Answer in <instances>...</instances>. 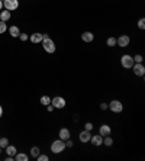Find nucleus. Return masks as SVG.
Wrapping results in <instances>:
<instances>
[{
  "instance_id": "nucleus-24",
  "label": "nucleus",
  "mask_w": 145,
  "mask_h": 161,
  "mask_svg": "<svg viewBox=\"0 0 145 161\" xmlns=\"http://www.w3.org/2000/svg\"><path fill=\"white\" fill-rule=\"evenodd\" d=\"M6 31H7V25H6V22L0 20V33H5Z\"/></svg>"
},
{
  "instance_id": "nucleus-13",
  "label": "nucleus",
  "mask_w": 145,
  "mask_h": 161,
  "mask_svg": "<svg viewBox=\"0 0 145 161\" xmlns=\"http://www.w3.org/2000/svg\"><path fill=\"white\" fill-rule=\"evenodd\" d=\"M29 39H31V42L32 44H39V42H42V39H44V33H32L31 36H29Z\"/></svg>"
},
{
  "instance_id": "nucleus-8",
  "label": "nucleus",
  "mask_w": 145,
  "mask_h": 161,
  "mask_svg": "<svg viewBox=\"0 0 145 161\" xmlns=\"http://www.w3.org/2000/svg\"><path fill=\"white\" fill-rule=\"evenodd\" d=\"M129 42H130V38L128 36V35H121L119 38L116 39V45H119L121 48L128 47V45H129Z\"/></svg>"
},
{
  "instance_id": "nucleus-2",
  "label": "nucleus",
  "mask_w": 145,
  "mask_h": 161,
  "mask_svg": "<svg viewBox=\"0 0 145 161\" xmlns=\"http://www.w3.org/2000/svg\"><path fill=\"white\" fill-rule=\"evenodd\" d=\"M42 47H44V51H47L48 54H54L57 47H55V42H54L51 38H45L42 39Z\"/></svg>"
},
{
  "instance_id": "nucleus-28",
  "label": "nucleus",
  "mask_w": 145,
  "mask_h": 161,
  "mask_svg": "<svg viewBox=\"0 0 145 161\" xmlns=\"http://www.w3.org/2000/svg\"><path fill=\"white\" fill-rule=\"evenodd\" d=\"M84 129H86V131H92V129H93V123L92 122H87L86 125H84Z\"/></svg>"
},
{
  "instance_id": "nucleus-22",
  "label": "nucleus",
  "mask_w": 145,
  "mask_h": 161,
  "mask_svg": "<svg viewBox=\"0 0 145 161\" xmlns=\"http://www.w3.org/2000/svg\"><path fill=\"white\" fill-rule=\"evenodd\" d=\"M9 145V139L7 138H0V148H6Z\"/></svg>"
},
{
  "instance_id": "nucleus-31",
  "label": "nucleus",
  "mask_w": 145,
  "mask_h": 161,
  "mask_svg": "<svg viewBox=\"0 0 145 161\" xmlns=\"http://www.w3.org/2000/svg\"><path fill=\"white\" fill-rule=\"evenodd\" d=\"M45 108H47V110H48V112H52V110H54V106L51 103H49L48 106H45Z\"/></svg>"
},
{
  "instance_id": "nucleus-19",
  "label": "nucleus",
  "mask_w": 145,
  "mask_h": 161,
  "mask_svg": "<svg viewBox=\"0 0 145 161\" xmlns=\"http://www.w3.org/2000/svg\"><path fill=\"white\" fill-rule=\"evenodd\" d=\"M103 144H105L106 147H112V145H113V138H110V135L103 137Z\"/></svg>"
},
{
  "instance_id": "nucleus-34",
  "label": "nucleus",
  "mask_w": 145,
  "mask_h": 161,
  "mask_svg": "<svg viewBox=\"0 0 145 161\" xmlns=\"http://www.w3.org/2000/svg\"><path fill=\"white\" fill-rule=\"evenodd\" d=\"M2 7H3V2L0 0V10H2Z\"/></svg>"
},
{
  "instance_id": "nucleus-30",
  "label": "nucleus",
  "mask_w": 145,
  "mask_h": 161,
  "mask_svg": "<svg viewBox=\"0 0 145 161\" xmlns=\"http://www.w3.org/2000/svg\"><path fill=\"white\" fill-rule=\"evenodd\" d=\"M72 145H74V144H72V141H71V139H70V138H68L67 141H65V147H68V148H71Z\"/></svg>"
},
{
  "instance_id": "nucleus-33",
  "label": "nucleus",
  "mask_w": 145,
  "mask_h": 161,
  "mask_svg": "<svg viewBox=\"0 0 145 161\" xmlns=\"http://www.w3.org/2000/svg\"><path fill=\"white\" fill-rule=\"evenodd\" d=\"M2 115H3V108H2V104H0V118H2Z\"/></svg>"
},
{
  "instance_id": "nucleus-25",
  "label": "nucleus",
  "mask_w": 145,
  "mask_h": 161,
  "mask_svg": "<svg viewBox=\"0 0 145 161\" xmlns=\"http://www.w3.org/2000/svg\"><path fill=\"white\" fill-rule=\"evenodd\" d=\"M36 160H38V161H48V160H49V157H48V155H45V154H39V155L36 157Z\"/></svg>"
},
{
  "instance_id": "nucleus-3",
  "label": "nucleus",
  "mask_w": 145,
  "mask_h": 161,
  "mask_svg": "<svg viewBox=\"0 0 145 161\" xmlns=\"http://www.w3.org/2000/svg\"><path fill=\"white\" fill-rule=\"evenodd\" d=\"M107 109H110L113 113H121L123 110V104L119 100H112L110 103H107Z\"/></svg>"
},
{
  "instance_id": "nucleus-15",
  "label": "nucleus",
  "mask_w": 145,
  "mask_h": 161,
  "mask_svg": "<svg viewBox=\"0 0 145 161\" xmlns=\"http://www.w3.org/2000/svg\"><path fill=\"white\" fill-rule=\"evenodd\" d=\"M9 33H10V36H13V38H19L20 29L13 25V26H10V28H9Z\"/></svg>"
},
{
  "instance_id": "nucleus-29",
  "label": "nucleus",
  "mask_w": 145,
  "mask_h": 161,
  "mask_svg": "<svg viewBox=\"0 0 145 161\" xmlns=\"http://www.w3.org/2000/svg\"><path fill=\"white\" fill-rule=\"evenodd\" d=\"M19 38H20V41H28L29 36H28V33H20Z\"/></svg>"
},
{
  "instance_id": "nucleus-20",
  "label": "nucleus",
  "mask_w": 145,
  "mask_h": 161,
  "mask_svg": "<svg viewBox=\"0 0 145 161\" xmlns=\"http://www.w3.org/2000/svg\"><path fill=\"white\" fill-rule=\"evenodd\" d=\"M39 102H41V104H44V106H48V104L51 103V97H49V96H42Z\"/></svg>"
},
{
  "instance_id": "nucleus-27",
  "label": "nucleus",
  "mask_w": 145,
  "mask_h": 161,
  "mask_svg": "<svg viewBox=\"0 0 145 161\" xmlns=\"http://www.w3.org/2000/svg\"><path fill=\"white\" fill-rule=\"evenodd\" d=\"M132 58H134V62H142V60H144L141 54H136L135 57H132Z\"/></svg>"
},
{
  "instance_id": "nucleus-14",
  "label": "nucleus",
  "mask_w": 145,
  "mask_h": 161,
  "mask_svg": "<svg viewBox=\"0 0 145 161\" xmlns=\"http://www.w3.org/2000/svg\"><path fill=\"white\" fill-rule=\"evenodd\" d=\"M81 39L84 41V42H93V39H94V35H93V32H83L81 33Z\"/></svg>"
},
{
  "instance_id": "nucleus-32",
  "label": "nucleus",
  "mask_w": 145,
  "mask_h": 161,
  "mask_svg": "<svg viewBox=\"0 0 145 161\" xmlns=\"http://www.w3.org/2000/svg\"><path fill=\"white\" fill-rule=\"evenodd\" d=\"M100 109L102 110H106L107 109V103H100Z\"/></svg>"
},
{
  "instance_id": "nucleus-17",
  "label": "nucleus",
  "mask_w": 145,
  "mask_h": 161,
  "mask_svg": "<svg viewBox=\"0 0 145 161\" xmlns=\"http://www.w3.org/2000/svg\"><path fill=\"white\" fill-rule=\"evenodd\" d=\"M6 152H7V155L14 157L16 155V152H18V150H16L14 145H7V147H6Z\"/></svg>"
},
{
  "instance_id": "nucleus-18",
  "label": "nucleus",
  "mask_w": 145,
  "mask_h": 161,
  "mask_svg": "<svg viewBox=\"0 0 145 161\" xmlns=\"http://www.w3.org/2000/svg\"><path fill=\"white\" fill-rule=\"evenodd\" d=\"M13 158H14L16 161H28V160H29V157L26 155V154H23V152H19V154L16 152V155H14Z\"/></svg>"
},
{
  "instance_id": "nucleus-21",
  "label": "nucleus",
  "mask_w": 145,
  "mask_h": 161,
  "mask_svg": "<svg viewBox=\"0 0 145 161\" xmlns=\"http://www.w3.org/2000/svg\"><path fill=\"white\" fill-rule=\"evenodd\" d=\"M31 155L34 157V158H36V157L39 155V148L38 147H32V148H31Z\"/></svg>"
},
{
  "instance_id": "nucleus-5",
  "label": "nucleus",
  "mask_w": 145,
  "mask_h": 161,
  "mask_svg": "<svg viewBox=\"0 0 145 161\" xmlns=\"http://www.w3.org/2000/svg\"><path fill=\"white\" fill-rule=\"evenodd\" d=\"M121 64L123 68H132V66H134L135 62H134V58L130 57L129 54H125V55H122V58H121Z\"/></svg>"
},
{
  "instance_id": "nucleus-16",
  "label": "nucleus",
  "mask_w": 145,
  "mask_h": 161,
  "mask_svg": "<svg viewBox=\"0 0 145 161\" xmlns=\"http://www.w3.org/2000/svg\"><path fill=\"white\" fill-rule=\"evenodd\" d=\"M10 18H12V15H10L9 10H3V12H0V20H3V22H7Z\"/></svg>"
},
{
  "instance_id": "nucleus-9",
  "label": "nucleus",
  "mask_w": 145,
  "mask_h": 161,
  "mask_svg": "<svg viewBox=\"0 0 145 161\" xmlns=\"http://www.w3.org/2000/svg\"><path fill=\"white\" fill-rule=\"evenodd\" d=\"M58 137H60V139H63V141H67L68 138H71V132H70L68 128H61L60 132H58Z\"/></svg>"
},
{
  "instance_id": "nucleus-4",
  "label": "nucleus",
  "mask_w": 145,
  "mask_h": 161,
  "mask_svg": "<svg viewBox=\"0 0 145 161\" xmlns=\"http://www.w3.org/2000/svg\"><path fill=\"white\" fill-rule=\"evenodd\" d=\"M51 104L54 106V109H64L65 104H67V102H65V99L61 97V96H55L54 99H51Z\"/></svg>"
},
{
  "instance_id": "nucleus-26",
  "label": "nucleus",
  "mask_w": 145,
  "mask_h": 161,
  "mask_svg": "<svg viewBox=\"0 0 145 161\" xmlns=\"http://www.w3.org/2000/svg\"><path fill=\"white\" fill-rule=\"evenodd\" d=\"M138 28H139V29H145V19H144V18H141V19L138 20Z\"/></svg>"
},
{
  "instance_id": "nucleus-35",
  "label": "nucleus",
  "mask_w": 145,
  "mask_h": 161,
  "mask_svg": "<svg viewBox=\"0 0 145 161\" xmlns=\"http://www.w3.org/2000/svg\"><path fill=\"white\" fill-rule=\"evenodd\" d=\"M0 150H2V148H0ZM0 152H2V151H0Z\"/></svg>"
},
{
  "instance_id": "nucleus-12",
  "label": "nucleus",
  "mask_w": 145,
  "mask_h": 161,
  "mask_svg": "<svg viewBox=\"0 0 145 161\" xmlns=\"http://www.w3.org/2000/svg\"><path fill=\"white\" fill-rule=\"evenodd\" d=\"M90 142H92L93 145H96V147H100L102 144H103V137H102L100 133H97V135H92Z\"/></svg>"
},
{
  "instance_id": "nucleus-7",
  "label": "nucleus",
  "mask_w": 145,
  "mask_h": 161,
  "mask_svg": "<svg viewBox=\"0 0 145 161\" xmlns=\"http://www.w3.org/2000/svg\"><path fill=\"white\" fill-rule=\"evenodd\" d=\"M132 70H134V74L138 77H142L145 74V67L142 62H135V64L132 66Z\"/></svg>"
},
{
  "instance_id": "nucleus-11",
  "label": "nucleus",
  "mask_w": 145,
  "mask_h": 161,
  "mask_svg": "<svg viewBox=\"0 0 145 161\" xmlns=\"http://www.w3.org/2000/svg\"><path fill=\"white\" fill-rule=\"evenodd\" d=\"M110 132H112V128L109 126V125H106V123L100 125V128H99V133H100L102 137H107V135H110Z\"/></svg>"
},
{
  "instance_id": "nucleus-10",
  "label": "nucleus",
  "mask_w": 145,
  "mask_h": 161,
  "mask_svg": "<svg viewBox=\"0 0 145 161\" xmlns=\"http://www.w3.org/2000/svg\"><path fill=\"white\" fill-rule=\"evenodd\" d=\"M78 138H80V141L83 142V144H86V142L90 141V138H92V133H90V131H81V132L78 133Z\"/></svg>"
},
{
  "instance_id": "nucleus-6",
  "label": "nucleus",
  "mask_w": 145,
  "mask_h": 161,
  "mask_svg": "<svg viewBox=\"0 0 145 161\" xmlns=\"http://www.w3.org/2000/svg\"><path fill=\"white\" fill-rule=\"evenodd\" d=\"M3 6L6 10H16L19 7V0H3Z\"/></svg>"
},
{
  "instance_id": "nucleus-1",
  "label": "nucleus",
  "mask_w": 145,
  "mask_h": 161,
  "mask_svg": "<svg viewBox=\"0 0 145 161\" xmlns=\"http://www.w3.org/2000/svg\"><path fill=\"white\" fill-rule=\"evenodd\" d=\"M64 150H65V141H63V139H55L51 144V151L54 154H61Z\"/></svg>"
},
{
  "instance_id": "nucleus-36",
  "label": "nucleus",
  "mask_w": 145,
  "mask_h": 161,
  "mask_svg": "<svg viewBox=\"0 0 145 161\" xmlns=\"http://www.w3.org/2000/svg\"><path fill=\"white\" fill-rule=\"evenodd\" d=\"M2 2H3V0H2Z\"/></svg>"
},
{
  "instance_id": "nucleus-23",
  "label": "nucleus",
  "mask_w": 145,
  "mask_h": 161,
  "mask_svg": "<svg viewBox=\"0 0 145 161\" xmlns=\"http://www.w3.org/2000/svg\"><path fill=\"white\" fill-rule=\"evenodd\" d=\"M106 44H107V47H115V45H116V38H113V36L107 38Z\"/></svg>"
}]
</instances>
